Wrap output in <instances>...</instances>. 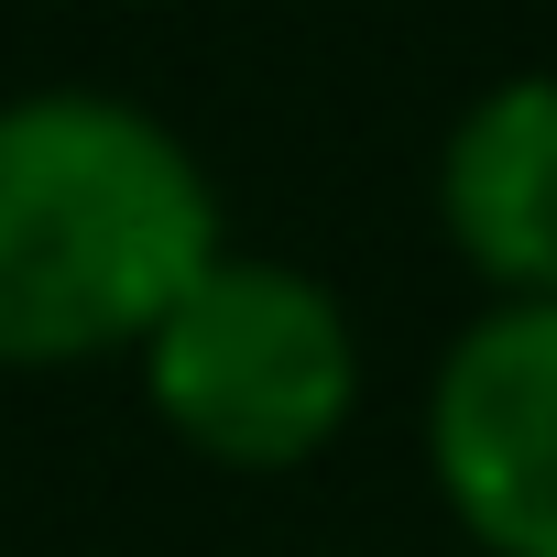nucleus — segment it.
<instances>
[{
    "label": "nucleus",
    "mask_w": 557,
    "mask_h": 557,
    "mask_svg": "<svg viewBox=\"0 0 557 557\" xmlns=\"http://www.w3.org/2000/svg\"><path fill=\"white\" fill-rule=\"evenodd\" d=\"M437 503L492 557H557V296L470 318L426 383Z\"/></svg>",
    "instance_id": "7ed1b4c3"
},
{
    "label": "nucleus",
    "mask_w": 557,
    "mask_h": 557,
    "mask_svg": "<svg viewBox=\"0 0 557 557\" xmlns=\"http://www.w3.org/2000/svg\"><path fill=\"white\" fill-rule=\"evenodd\" d=\"M143 394L219 470H307L361 405V339L318 273L219 251L153 318Z\"/></svg>",
    "instance_id": "f03ea898"
},
{
    "label": "nucleus",
    "mask_w": 557,
    "mask_h": 557,
    "mask_svg": "<svg viewBox=\"0 0 557 557\" xmlns=\"http://www.w3.org/2000/svg\"><path fill=\"white\" fill-rule=\"evenodd\" d=\"M208 262L219 197L153 110L110 88H34L0 110V372L143 350Z\"/></svg>",
    "instance_id": "f257e3e1"
},
{
    "label": "nucleus",
    "mask_w": 557,
    "mask_h": 557,
    "mask_svg": "<svg viewBox=\"0 0 557 557\" xmlns=\"http://www.w3.org/2000/svg\"><path fill=\"white\" fill-rule=\"evenodd\" d=\"M437 219L492 296H557V77H503L459 110Z\"/></svg>",
    "instance_id": "20e7f679"
}]
</instances>
